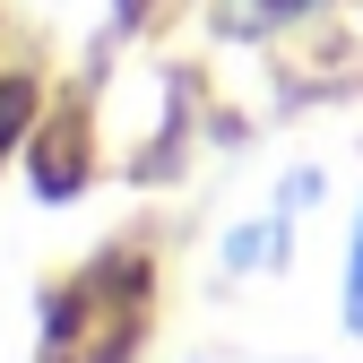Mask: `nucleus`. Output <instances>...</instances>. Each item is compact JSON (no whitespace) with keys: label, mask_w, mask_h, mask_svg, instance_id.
<instances>
[{"label":"nucleus","mask_w":363,"mask_h":363,"mask_svg":"<svg viewBox=\"0 0 363 363\" xmlns=\"http://www.w3.org/2000/svg\"><path fill=\"white\" fill-rule=\"evenodd\" d=\"M337 320H346V337H363V208H354V234H346V268H337Z\"/></svg>","instance_id":"obj_1"},{"label":"nucleus","mask_w":363,"mask_h":363,"mask_svg":"<svg viewBox=\"0 0 363 363\" xmlns=\"http://www.w3.org/2000/svg\"><path fill=\"white\" fill-rule=\"evenodd\" d=\"M329 0H234V18L251 26V35H277V26H294V18H320Z\"/></svg>","instance_id":"obj_2"}]
</instances>
